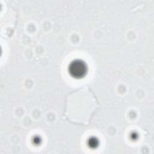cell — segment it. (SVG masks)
Listing matches in <instances>:
<instances>
[{"instance_id":"cell-1","label":"cell","mask_w":154,"mask_h":154,"mask_svg":"<svg viewBox=\"0 0 154 154\" xmlns=\"http://www.w3.org/2000/svg\"><path fill=\"white\" fill-rule=\"evenodd\" d=\"M69 72L71 76L73 78H81L87 73V64L82 60H75L70 64L69 67Z\"/></svg>"}]
</instances>
